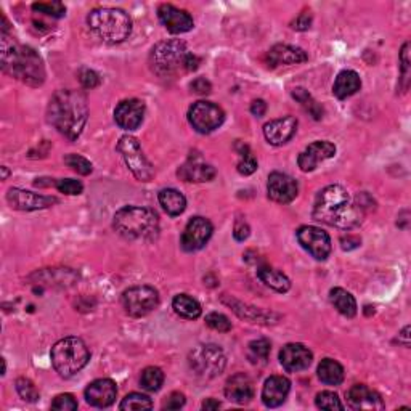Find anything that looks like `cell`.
Returning a JSON list of instances; mask_svg holds the SVG:
<instances>
[{
	"mask_svg": "<svg viewBox=\"0 0 411 411\" xmlns=\"http://www.w3.org/2000/svg\"><path fill=\"white\" fill-rule=\"evenodd\" d=\"M160 204L172 217L180 216L187 207V200L175 188H164L160 191Z\"/></svg>",
	"mask_w": 411,
	"mask_h": 411,
	"instance_id": "30",
	"label": "cell"
},
{
	"mask_svg": "<svg viewBox=\"0 0 411 411\" xmlns=\"http://www.w3.org/2000/svg\"><path fill=\"white\" fill-rule=\"evenodd\" d=\"M121 302L127 315L145 316L160 304V294L151 286H133L124 291Z\"/></svg>",
	"mask_w": 411,
	"mask_h": 411,
	"instance_id": "10",
	"label": "cell"
},
{
	"mask_svg": "<svg viewBox=\"0 0 411 411\" xmlns=\"http://www.w3.org/2000/svg\"><path fill=\"white\" fill-rule=\"evenodd\" d=\"M48 122L68 138L76 140L86 127L88 119V105L86 93L81 90H58L52 97L47 108Z\"/></svg>",
	"mask_w": 411,
	"mask_h": 411,
	"instance_id": "1",
	"label": "cell"
},
{
	"mask_svg": "<svg viewBox=\"0 0 411 411\" xmlns=\"http://www.w3.org/2000/svg\"><path fill=\"white\" fill-rule=\"evenodd\" d=\"M225 397L238 405L249 403L254 399V384H252L249 376L245 373H236L229 378L225 384Z\"/></svg>",
	"mask_w": 411,
	"mask_h": 411,
	"instance_id": "24",
	"label": "cell"
},
{
	"mask_svg": "<svg viewBox=\"0 0 411 411\" xmlns=\"http://www.w3.org/2000/svg\"><path fill=\"white\" fill-rule=\"evenodd\" d=\"M190 88L198 95H207V93H211L212 86L206 77H198L190 84Z\"/></svg>",
	"mask_w": 411,
	"mask_h": 411,
	"instance_id": "48",
	"label": "cell"
},
{
	"mask_svg": "<svg viewBox=\"0 0 411 411\" xmlns=\"http://www.w3.org/2000/svg\"><path fill=\"white\" fill-rule=\"evenodd\" d=\"M314 355L304 344H286L280 352V363L288 373H297L304 371L312 365Z\"/></svg>",
	"mask_w": 411,
	"mask_h": 411,
	"instance_id": "19",
	"label": "cell"
},
{
	"mask_svg": "<svg viewBox=\"0 0 411 411\" xmlns=\"http://www.w3.org/2000/svg\"><path fill=\"white\" fill-rule=\"evenodd\" d=\"M8 175H10V171L7 169V167H2V180H7L8 178Z\"/></svg>",
	"mask_w": 411,
	"mask_h": 411,
	"instance_id": "56",
	"label": "cell"
},
{
	"mask_svg": "<svg viewBox=\"0 0 411 411\" xmlns=\"http://www.w3.org/2000/svg\"><path fill=\"white\" fill-rule=\"evenodd\" d=\"M172 307H174L175 314H178L183 318L187 320H196L201 316V305L196 299H193L191 296L188 294H178L172 300Z\"/></svg>",
	"mask_w": 411,
	"mask_h": 411,
	"instance_id": "33",
	"label": "cell"
},
{
	"mask_svg": "<svg viewBox=\"0 0 411 411\" xmlns=\"http://www.w3.org/2000/svg\"><path fill=\"white\" fill-rule=\"evenodd\" d=\"M79 81H81L82 87L86 88H95L100 86V76L95 71H92V69H82L81 73H79Z\"/></svg>",
	"mask_w": 411,
	"mask_h": 411,
	"instance_id": "46",
	"label": "cell"
},
{
	"mask_svg": "<svg viewBox=\"0 0 411 411\" xmlns=\"http://www.w3.org/2000/svg\"><path fill=\"white\" fill-rule=\"evenodd\" d=\"M53 185L57 187V190L59 193H64V195H69V196L81 195L84 191L82 183L79 180H74V178H61V180L53 182Z\"/></svg>",
	"mask_w": 411,
	"mask_h": 411,
	"instance_id": "44",
	"label": "cell"
},
{
	"mask_svg": "<svg viewBox=\"0 0 411 411\" xmlns=\"http://www.w3.org/2000/svg\"><path fill=\"white\" fill-rule=\"evenodd\" d=\"M297 131V119L294 116H285L274 119L264 126V135L270 145L280 146L288 143Z\"/></svg>",
	"mask_w": 411,
	"mask_h": 411,
	"instance_id": "21",
	"label": "cell"
},
{
	"mask_svg": "<svg viewBox=\"0 0 411 411\" xmlns=\"http://www.w3.org/2000/svg\"><path fill=\"white\" fill-rule=\"evenodd\" d=\"M361 88V79L359 74L352 69H344L338 74L336 77L334 86H333V93L339 100H344V98H349L355 95Z\"/></svg>",
	"mask_w": 411,
	"mask_h": 411,
	"instance_id": "27",
	"label": "cell"
},
{
	"mask_svg": "<svg viewBox=\"0 0 411 411\" xmlns=\"http://www.w3.org/2000/svg\"><path fill=\"white\" fill-rule=\"evenodd\" d=\"M410 42H407L402 48V53H400V63H402V79L405 82L403 88L408 87V76H410Z\"/></svg>",
	"mask_w": 411,
	"mask_h": 411,
	"instance_id": "47",
	"label": "cell"
},
{
	"mask_svg": "<svg viewBox=\"0 0 411 411\" xmlns=\"http://www.w3.org/2000/svg\"><path fill=\"white\" fill-rule=\"evenodd\" d=\"M117 151L121 153L124 162L132 172L133 177L140 182H150L155 177V169H153L151 162L143 153L140 143L137 138L131 135H124L117 142Z\"/></svg>",
	"mask_w": 411,
	"mask_h": 411,
	"instance_id": "9",
	"label": "cell"
},
{
	"mask_svg": "<svg viewBox=\"0 0 411 411\" xmlns=\"http://www.w3.org/2000/svg\"><path fill=\"white\" fill-rule=\"evenodd\" d=\"M257 276H259L262 283H265L269 288H271L276 293H288L291 288V281L285 274L280 270L271 269L269 265H262L257 269Z\"/></svg>",
	"mask_w": 411,
	"mask_h": 411,
	"instance_id": "28",
	"label": "cell"
},
{
	"mask_svg": "<svg viewBox=\"0 0 411 411\" xmlns=\"http://www.w3.org/2000/svg\"><path fill=\"white\" fill-rule=\"evenodd\" d=\"M236 169L241 175H251L257 171V160L254 157V155H252L247 145H241L240 162H238Z\"/></svg>",
	"mask_w": 411,
	"mask_h": 411,
	"instance_id": "38",
	"label": "cell"
},
{
	"mask_svg": "<svg viewBox=\"0 0 411 411\" xmlns=\"http://www.w3.org/2000/svg\"><path fill=\"white\" fill-rule=\"evenodd\" d=\"M307 53L299 47L288 46V44H278L271 47L267 53V63L269 66H289V64H299L307 61Z\"/></svg>",
	"mask_w": 411,
	"mask_h": 411,
	"instance_id": "25",
	"label": "cell"
},
{
	"mask_svg": "<svg viewBox=\"0 0 411 411\" xmlns=\"http://www.w3.org/2000/svg\"><path fill=\"white\" fill-rule=\"evenodd\" d=\"M17 390H18L19 397H21L24 402L34 403L39 400V390L36 389V385H34L31 379L19 378L17 381Z\"/></svg>",
	"mask_w": 411,
	"mask_h": 411,
	"instance_id": "41",
	"label": "cell"
},
{
	"mask_svg": "<svg viewBox=\"0 0 411 411\" xmlns=\"http://www.w3.org/2000/svg\"><path fill=\"white\" fill-rule=\"evenodd\" d=\"M291 390V383L285 376H270L262 389V402L267 408H276L285 403Z\"/></svg>",
	"mask_w": 411,
	"mask_h": 411,
	"instance_id": "23",
	"label": "cell"
},
{
	"mask_svg": "<svg viewBox=\"0 0 411 411\" xmlns=\"http://www.w3.org/2000/svg\"><path fill=\"white\" fill-rule=\"evenodd\" d=\"M177 174L183 182L201 183V182H211L212 178L216 177L217 172L214 167L211 164H206V162H202L200 157H196V160L190 157L185 164L180 166V169H178Z\"/></svg>",
	"mask_w": 411,
	"mask_h": 411,
	"instance_id": "26",
	"label": "cell"
},
{
	"mask_svg": "<svg viewBox=\"0 0 411 411\" xmlns=\"http://www.w3.org/2000/svg\"><path fill=\"white\" fill-rule=\"evenodd\" d=\"M188 365L196 376L202 379H214L224 373L227 356L219 345L201 344L196 345L188 355Z\"/></svg>",
	"mask_w": 411,
	"mask_h": 411,
	"instance_id": "8",
	"label": "cell"
},
{
	"mask_svg": "<svg viewBox=\"0 0 411 411\" xmlns=\"http://www.w3.org/2000/svg\"><path fill=\"white\" fill-rule=\"evenodd\" d=\"M52 365L61 378H71L90 360L86 343L79 338H64L52 347Z\"/></svg>",
	"mask_w": 411,
	"mask_h": 411,
	"instance_id": "7",
	"label": "cell"
},
{
	"mask_svg": "<svg viewBox=\"0 0 411 411\" xmlns=\"http://www.w3.org/2000/svg\"><path fill=\"white\" fill-rule=\"evenodd\" d=\"M64 164H66L68 167H71L74 172H77V174H81V175H88V174H92V171H93L92 162L86 160V157L81 155L64 156Z\"/></svg>",
	"mask_w": 411,
	"mask_h": 411,
	"instance_id": "40",
	"label": "cell"
},
{
	"mask_svg": "<svg viewBox=\"0 0 411 411\" xmlns=\"http://www.w3.org/2000/svg\"><path fill=\"white\" fill-rule=\"evenodd\" d=\"M206 325L212 329L219 331V333H229V331H231V321L224 314H219V312H212V314L207 315Z\"/></svg>",
	"mask_w": 411,
	"mask_h": 411,
	"instance_id": "43",
	"label": "cell"
},
{
	"mask_svg": "<svg viewBox=\"0 0 411 411\" xmlns=\"http://www.w3.org/2000/svg\"><path fill=\"white\" fill-rule=\"evenodd\" d=\"M145 117V103L137 98L124 100L115 110V121L124 131H135Z\"/></svg>",
	"mask_w": 411,
	"mask_h": 411,
	"instance_id": "17",
	"label": "cell"
},
{
	"mask_svg": "<svg viewBox=\"0 0 411 411\" xmlns=\"http://www.w3.org/2000/svg\"><path fill=\"white\" fill-rule=\"evenodd\" d=\"M267 193L271 201L280 202V204H288V202L294 201L297 193H299V187L293 177L283 172H274L269 177V183H267Z\"/></svg>",
	"mask_w": 411,
	"mask_h": 411,
	"instance_id": "15",
	"label": "cell"
},
{
	"mask_svg": "<svg viewBox=\"0 0 411 411\" xmlns=\"http://www.w3.org/2000/svg\"><path fill=\"white\" fill-rule=\"evenodd\" d=\"M251 113L257 117H262L267 113V103L264 100H254L251 105Z\"/></svg>",
	"mask_w": 411,
	"mask_h": 411,
	"instance_id": "52",
	"label": "cell"
},
{
	"mask_svg": "<svg viewBox=\"0 0 411 411\" xmlns=\"http://www.w3.org/2000/svg\"><path fill=\"white\" fill-rule=\"evenodd\" d=\"M117 388L111 379H97L87 385L86 400L95 408H108L115 403Z\"/></svg>",
	"mask_w": 411,
	"mask_h": 411,
	"instance_id": "20",
	"label": "cell"
},
{
	"mask_svg": "<svg viewBox=\"0 0 411 411\" xmlns=\"http://www.w3.org/2000/svg\"><path fill=\"white\" fill-rule=\"evenodd\" d=\"M2 69L29 87H39L46 81V68L39 53L15 44L7 32H2Z\"/></svg>",
	"mask_w": 411,
	"mask_h": 411,
	"instance_id": "3",
	"label": "cell"
},
{
	"mask_svg": "<svg viewBox=\"0 0 411 411\" xmlns=\"http://www.w3.org/2000/svg\"><path fill=\"white\" fill-rule=\"evenodd\" d=\"M119 408L121 410H151L153 408V402L150 397H146V395L143 394H128L126 397L122 399L121 405H119Z\"/></svg>",
	"mask_w": 411,
	"mask_h": 411,
	"instance_id": "37",
	"label": "cell"
},
{
	"mask_svg": "<svg viewBox=\"0 0 411 411\" xmlns=\"http://www.w3.org/2000/svg\"><path fill=\"white\" fill-rule=\"evenodd\" d=\"M318 378L326 385H339L344 381L343 365L331 359L321 360L318 365Z\"/></svg>",
	"mask_w": 411,
	"mask_h": 411,
	"instance_id": "32",
	"label": "cell"
},
{
	"mask_svg": "<svg viewBox=\"0 0 411 411\" xmlns=\"http://www.w3.org/2000/svg\"><path fill=\"white\" fill-rule=\"evenodd\" d=\"M190 50L183 41H164L153 47L150 53V66L160 77H172L187 71V59Z\"/></svg>",
	"mask_w": 411,
	"mask_h": 411,
	"instance_id": "6",
	"label": "cell"
},
{
	"mask_svg": "<svg viewBox=\"0 0 411 411\" xmlns=\"http://www.w3.org/2000/svg\"><path fill=\"white\" fill-rule=\"evenodd\" d=\"M314 219L321 224L347 230L363 222V211L359 206L350 204V196L344 187L329 185L316 196Z\"/></svg>",
	"mask_w": 411,
	"mask_h": 411,
	"instance_id": "2",
	"label": "cell"
},
{
	"mask_svg": "<svg viewBox=\"0 0 411 411\" xmlns=\"http://www.w3.org/2000/svg\"><path fill=\"white\" fill-rule=\"evenodd\" d=\"M316 407L320 410H328V411H334V410H344V405L341 402V399L338 397V394L331 392V390H323L316 395L315 399Z\"/></svg>",
	"mask_w": 411,
	"mask_h": 411,
	"instance_id": "39",
	"label": "cell"
},
{
	"mask_svg": "<svg viewBox=\"0 0 411 411\" xmlns=\"http://www.w3.org/2000/svg\"><path fill=\"white\" fill-rule=\"evenodd\" d=\"M291 26H293V29H296V31H307V29H310V26H312V15H310V12L300 13L299 17L294 19Z\"/></svg>",
	"mask_w": 411,
	"mask_h": 411,
	"instance_id": "50",
	"label": "cell"
},
{
	"mask_svg": "<svg viewBox=\"0 0 411 411\" xmlns=\"http://www.w3.org/2000/svg\"><path fill=\"white\" fill-rule=\"evenodd\" d=\"M157 17H160L161 23L164 24L167 31L172 34L188 32L195 26L190 13L185 12V10L177 8L171 3H162L161 7L157 8Z\"/></svg>",
	"mask_w": 411,
	"mask_h": 411,
	"instance_id": "18",
	"label": "cell"
},
{
	"mask_svg": "<svg viewBox=\"0 0 411 411\" xmlns=\"http://www.w3.org/2000/svg\"><path fill=\"white\" fill-rule=\"evenodd\" d=\"M249 225H247V222L245 219H238L235 222V229H233V236L236 241H245L247 240V236H249Z\"/></svg>",
	"mask_w": 411,
	"mask_h": 411,
	"instance_id": "49",
	"label": "cell"
},
{
	"mask_svg": "<svg viewBox=\"0 0 411 411\" xmlns=\"http://www.w3.org/2000/svg\"><path fill=\"white\" fill-rule=\"evenodd\" d=\"M162 383H164V373L157 366H148L142 371L140 384L142 388L148 390V392H156L161 389Z\"/></svg>",
	"mask_w": 411,
	"mask_h": 411,
	"instance_id": "35",
	"label": "cell"
},
{
	"mask_svg": "<svg viewBox=\"0 0 411 411\" xmlns=\"http://www.w3.org/2000/svg\"><path fill=\"white\" fill-rule=\"evenodd\" d=\"M87 24L102 41L121 44L131 36L132 19L121 8H95L88 13Z\"/></svg>",
	"mask_w": 411,
	"mask_h": 411,
	"instance_id": "5",
	"label": "cell"
},
{
	"mask_svg": "<svg viewBox=\"0 0 411 411\" xmlns=\"http://www.w3.org/2000/svg\"><path fill=\"white\" fill-rule=\"evenodd\" d=\"M183 405H185V395L180 392H172L169 395V399L166 400L164 408L167 410H180Z\"/></svg>",
	"mask_w": 411,
	"mask_h": 411,
	"instance_id": "51",
	"label": "cell"
},
{
	"mask_svg": "<svg viewBox=\"0 0 411 411\" xmlns=\"http://www.w3.org/2000/svg\"><path fill=\"white\" fill-rule=\"evenodd\" d=\"M293 97L296 98L297 102L300 103L302 106L305 108L307 111L310 113L312 116H314V119H321L323 117V108H321L318 103H316L314 98H312V95L309 92L305 90V88L302 87H297L293 90Z\"/></svg>",
	"mask_w": 411,
	"mask_h": 411,
	"instance_id": "36",
	"label": "cell"
},
{
	"mask_svg": "<svg viewBox=\"0 0 411 411\" xmlns=\"http://www.w3.org/2000/svg\"><path fill=\"white\" fill-rule=\"evenodd\" d=\"M297 241L316 260H326L331 254V238L318 227L305 225L296 231Z\"/></svg>",
	"mask_w": 411,
	"mask_h": 411,
	"instance_id": "12",
	"label": "cell"
},
{
	"mask_svg": "<svg viewBox=\"0 0 411 411\" xmlns=\"http://www.w3.org/2000/svg\"><path fill=\"white\" fill-rule=\"evenodd\" d=\"M271 345L267 339H257L252 341L247 345V359L252 365H265L269 360Z\"/></svg>",
	"mask_w": 411,
	"mask_h": 411,
	"instance_id": "34",
	"label": "cell"
},
{
	"mask_svg": "<svg viewBox=\"0 0 411 411\" xmlns=\"http://www.w3.org/2000/svg\"><path fill=\"white\" fill-rule=\"evenodd\" d=\"M336 155V146L331 142L318 140L310 143L304 151L297 157V164H299L302 172H312L318 167L320 162L326 160H331Z\"/></svg>",
	"mask_w": 411,
	"mask_h": 411,
	"instance_id": "16",
	"label": "cell"
},
{
	"mask_svg": "<svg viewBox=\"0 0 411 411\" xmlns=\"http://www.w3.org/2000/svg\"><path fill=\"white\" fill-rule=\"evenodd\" d=\"M113 225L119 235L132 241H153L160 235V219L148 207H122L115 214Z\"/></svg>",
	"mask_w": 411,
	"mask_h": 411,
	"instance_id": "4",
	"label": "cell"
},
{
	"mask_svg": "<svg viewBox=\"0 0 411 411\" xmlns=\"http://www.w3.org/2000/svg\"><path fill=\"white\" fill-rule=\"evenodd\" d=\"M214 227L204 217H193L182 233V247L188 252L202 249L211 240Z\"/></svg>",
	"mask_w": 411,
	"mask_h": 411,
	"instance_id": "13",
	"label": "cell"
},
{
	"mask_svg": "<svg viewBox=\"0 0 411 411\" xmlns=\"http://www.w3.org/2000/svg\"><path fill=\"white\" fill-rule=\"evenodd\" d=\"M8 204L17 211H39L48 209L57 204L58 200L53 196L39 195V193L21 190V188H10L7 193Z\"/></svg>",
	"mask_w": 411,
	"mask_h": 411,
	"instance_id": "14",
	"label": "cell"
},
{
	"mask_svg": "<svg viewBox=\"0 0 411 411\" xmlns=\"http://www.w3.org/2000/svg\"><path fill=\"white\" fill-rule=\"evenodd\" d=\"M347 403L350 408L356 411H376L384 408V402L381 399V395L365 384H355L350 388L347 392Z\"/></svg>",
	"mask_w": 411,
	"mask_h": 411,
	"instance_id": "22",
	"label": "cell"
},
{
	"mask_svg": "<svg viewBox=\"0 0 411 411\" xmlns=\"http://www.w3.org/2000/svg\"><path fill=\"white\" fill-rule=\"evenodd\" d=\"M224 302L227 305H230L231 309H233V312L238 316H240V318H245L247 321H251V323H269V318L271 316V314L269 315L264 310H259V309H254V307L241 304V302L236 299H229V297H224Z\"/></svg>",
	"mask_w": 411,
	"mask_h": 411,
	"instance_id": "31",
	"label": "cell"
},
{
	"mask_svg": "<svg viewBox=\"0 0 411 411\" xmlns=\"http://www.w3.org/2000/svg\"><path fill=\"white\" fill-rule=\"evenodd\" d=\"M188 121L200 133H211L224 124L225 113L216 103L196 102L188 111Z\"/></svg>",
	"mask_w": 411,
	"mask_h": 411,
	"instance_id": "11",
	"label": "cell"
},
{
	"mask_svg": "<svg viewBox=\"0 0 411 411\" xmlns=\"http://www.w3.org/2000/svg\"><path fill=\"white\" fill-rule=\"evenodd\" d=\"M32 10L53 18H61L66 13V7L61 2H39L32 5Z\"/></svg>",
	"mask_w": 411,
	"mask_h": 411,
	"instance_id": "42",
	"label": "cell"
},
{
	"mask_svg": "<svg viewBox=\"0 0 411 411\" xmlns=\"http://www.w3.org/2000/svg\"><path fill=\"white\" fill-rule=\"evenodd\" d=\"M220 402H217L214 399H207L204 403H202V410H219Z\"/></svg>",
	"mask_w": 411,
	"mask_h": 411,
	"instance_id": "55",
	"label": "cell"
},
{
	"mask_svg": "<svg viewBox=\"0 0 411 411\" xmlns=\"http://www.w3.org/2000/svg\"><path fill=\"white\" fill-rule=\"evenodd\" d=\"M329 300L331 304L334 305V309L339 312L341 315L347 316V318H354L356 315V310H359V307H356V300L355 297L347 293V291L343 289V288H334L329 291Z\"/></svg>",
	"mask_w": 411,
	"mask_h": 411,
	"instance_id": "29",
	"label": "cell"
},
{
	"mask_svg": "<svg viewBox=\"0 0 411 411\" xmlns=\"http://www.w3.org/2000/svg\"><path fill=\"white\" fill-rule=\"evenodd\" d=\"M52 408L58 411H74L77 410V400L71 394H61L53 400Z\"/></svg>",
	"mask_w": 411,
	"mask_h": 411,
	"instance_id": "45",
	"label": "cell"
},
{
	"mask_svg": "<svg viewBox=\"0 0 411 411\" xmlns=\"http://www.w3.org/2000/svg\"><path fill=\"white\" fill-rule=\"evenodd\" d=\"M399 344H402L403 347H410V326H405L402 333L399 334Z\"/></svg>",
	"mask_w": 411,
	"mask_h": 411,
	"instance_id": "54",
	"label": "cell"
},
{
	"mask_svg": "<svg viewBox=\"0 0 411 411\" xmlns=\"http://www.w3.org/2000/svg\"><path fill=\"white\" fill-rule=\"evenodd\" d=\"M341 242H343V249L344 251H350V249H354V247H356L360 245V240H359V238L349 235L347 238H343Z\"/></svg>",
	"mask_w": 411,
	"mask_h": 411,
	"instance_id": "53",
	"label": "cell"
}]
</instances>
